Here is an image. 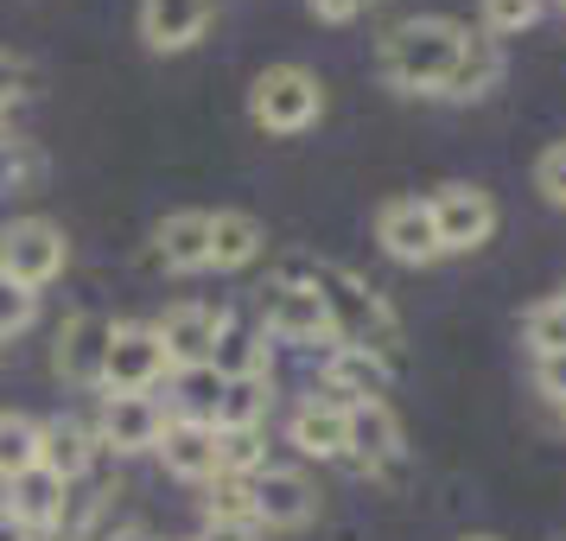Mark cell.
Instances as JSON below:
<instances>
[{"label":"cell","mask_w":566,"mask_h":541,"mask_svg":"<svg viewBox=\"0 0 566 541\" xmlns=\"http://www.w3.org/2000/svg\"><path fill=\"white\" fill-rule=\"evenodd\" d=\"M281 281H300V287H312V293L325 300V319H332V332L344 337V351L395 357L401 325H395V312H388L357 274H344V268H332V261H286Z\"/></svg>","instance_id":"1"},{"label":"cell","mask_w":566,"mask_h":541,"mask_svg":"<svg viewBox=\"0 0 566 541\" xmlns=\"http://www.w3.org/2000/svg\"><path fill=\"white\" fill-rule=\"evenodd\" d=\"M464 39L471 32L459 20H401L382 39V77L395 90H446L464 58Z\"/></svg>","instance_id":"2"},{"label":"cell","mask_w":566,"mask_h":541,"mask_svg":"<svg viewBox=\"0 0 566 541\" xmlns=\"http://www.w3.org/2000/svg\"><path fill=\"white\" fill-rule=\"evenodd\" d=\"M318 108H325V90H318V77L300 71V64H274V71H261L255 90H249V115H255V128H268V134L312 128Z\"/></svg>","instance_id":"3"},{"label":"cell","mask_w":566,"mask_h":541,"mask_svg":"<svg viewBox=\"0 0 566 541\" xmlns=\"http://www.w3.org/2000/svg\"><path fill=\"white\" fill-rule=\"evenodd\" d=\"M64 261H71V242H64V230L45 223V217H20V223L0 230V274H13V281L32 287V293L45 281H57Z\"/></svg>","instance_id":"4"},{"label":"cell","mask_w":566,"mask_h":541,"mask_svg":"<svg viewBox=\"0 0 566 541\" xmlns=\"http://www.w3.org/2000/svg\"><path fill=\"white\" fill-rule=\"evenodd\" d=\"M312 510H318V490H312L306 471L261 465L255 478H249V516H255V529H300V522H312Z\"/></svg>","instance_id":"5"},{"label":"cell","mask_w":566,"mask_h":541,"mask_svg":"<svg viewBox=\"0 0 566 541\" xmlns=\"http://www.w3.org/2000/svg\"><path fill=\"white\" fill-rule=\"evenodd\" d=\"M166 370L172 363H166V344H159L154 325H115V344H108V363H103L108 395H147Z\"/></svg>","instance_id":"6"},{"label":"cell","mask_w":566,"mask_h":541,"mask_svg":"<svg viewBox=\"0 0 566 541\" xmlns=\"http://www.w3.org/2000/svg\"><path fill=\"white\" fill-rule=\"evenodd\" d=\"M223 325H230V312L223 306H198V300H185V306H172L166 319H159L154 332H159V344H166V363H172V370H191V363L217 357Z\"/></svg>","instance_id":"7"},{"label":"cell","mask_w":566,"mask_h":541,"mask_svg":"<svg viewBox=\"0 0 566 541\" xmlns=\"http://www.w3.org/2000/svg\"><path fill=\"white\" fill-rule=\"evenodd\" d=\"M427 210H433L439 249H478L496 230V205H490V191H478V185H439V198Z\"/></svg>","instance_id":"8"},{"label":"cell","mask_w":566,"mask_h":541,"mask_svg":"<svg viewBox=\"0 0 566 541\" xmlns=\"http://www.w3.org/2000/svg\"><path fill=\"white\" fill-rule=\"evenodd\" d=\"M108 344H115V319H103V312H77V319H64L57 351H52L57 376H64V383H103Z\"/></svg>","instance_id":"9"},{"label":"cell","mask_w":566,"mask_h":541,"mask_svg":"<svg viewBox=\"0 0 566 541\" xmlns=\"http://www.w3.org/2000/svg\"><path fill=\"white\" fill-rule=\"evenodd\" d=\"M261 312H268V332L281 337V344H318V337H332L325 300H318L312 287H300V281L268 287V300H261Z\"/></svg>","instance_id":"10"},{"label":"cell","mask_w":566,"mask_h":541,"mask_svg":"<svg viewBox=\"0 0 566 541\" xmlns=\"http://www.w3.org/2000/svg\"><path fill=\"white\" fill-rule=\"evenodd\" d=\"M159 434H166V414H159L154 395H108L103 402V434H96V446H115V452H154Z\"/></svg>","instance_id":"11"},{"label":"cell","mask_w":566,"mask_h":541,"mask_svg":"<svg viewBox=\"0 0 566 541\" xmlns=\"http://www.w3.org/2000/svg\"><path fill=\"white\" fill-rule=\"evenodd\" d=\"M376 242H382L395 261H433L439 256L433 210L420 205V198H395V205H382V217H376Z\"/></svg>","instance_id":"12"},{"label":"cell","mask_w":566,"mask_h":541,"mask_svg":"<svg viewBox=\"0 0 566 541\" xmlns=\"http://www.w3.org/2000/svg\"><path fill=\"white\" fill-rule=\"evenodd\" d=\"M154 452L185 485H210L217 478V427H205V420H166V434H159Z\"/></svg>","instance_id":"13"},{"label":"cell","mask_w":566,"mask_h":541,"mask_svg":"<svg viewBox=\"0 0 566 541\" xmlns=\"http://www.w3.org/2000/svg\"><path fill=\"white\" fill-rule=\"evenodd\" d=\"M210 27V0H140V39L154 52H185Z\"/></svg>","instance_id":"14"},{"label":"cell","mask_w":566,"mask_h":541,"mask_svg":"<svg viewBox=\"0 0 566 541\" xmlns=\"http://www.w3.org/2000/svg\"><path fill=\"white\" fill-rule=\"evenodd\" d=\"M64 510H71V485L52 478L45 465H32V471H20V478L7 485V516H20L32 535H39V529H57Z\"/></svg>","instance_id":"15"},{"label":"cell","mask_w":566,"mask_h":541,"mask_svg":"<svg viewBox=\"0 0 566 541\" xmlns=\"http://www.w3.org/2000/svg\"><path fill=\"white\" fill-rule=\"evenodd\" d=\"M344 452H357L363 465H382L401 452V427L388 402H344Z\"/></svg>","instance_id":"16"},{"label":"cell","mask_w":566,"mask_h":541,"mask_svg":"<svg viewBox=\"0 0 566 541\" xmlns=\"http://www.w3.org/2000/svg\"><path fill=\"white\" fill-rule=\"evenodd\" d=\"M154 249L172 274H191V268H210V217L205 210H172L154 230Z\"/></svg>","instance_id":"17"},{"label":"cell","mask_w":566,"mask_h":541,"mask_svg":"<svg viewBox=\"0 0 566 541\" xmlns=\"http://www.w3.org/2000/svg\"><path fill=\"white\" fill-rule=\"evenodd\" d=\"M90 459H96V434L83 427V420H45L39 427V465L52 471V478H83L90 471Z\"/></svg>","instance_id":"18"},{"label":"cell","mask_w":566,"mask_h":541,"mask_svg":"<svg viewBox=\"0 0 566 541\" xmlns=\"http://www.w3.org/2000/svg\"><path fill=\"white\" fill-rule=\"evenodd\" d=\"M261 249H268V230L249 210H217L210 217V268H249Z\"/></svg>","instance_id":"19"},{"label":"cell","mask_w":566,"mask_h":541,"mask_svg":"<svg viewBox=\"0 0 566 541\" xmlns=\"http://www.w3.org/2000/svg\"><path fill=\"white\" fill-rule=\"evenodd\" d=\"M293 446L306 452V459H337L344 452V408L337 402H306V408L293 414Z\"/></svg>","instance_id":"20"},{"label":"cell","mask_w":566,"mask_h":541,"mask_svg":"<svg viewBox=\"0 0 566 541\" xmlns=\"http://www.w3.org/2000/svg\"><path fill=\"white\" fill-rule=\"evenodd\" d=\"M223 370L217 363H191V370H172V395H179V420H205L217 427V402H223Z\"/></svg>","instance_id":"21"},{"label":"cell","mask_w":566,"mask_h":541,"mask_svg":"<svg viewBox=\"0 0 566 541\" xmlns=\"http://www.w3.org/2000/svg\"><path fill=\"white\" fill-rule=\"evenodd\" d=\"M496 77H503V52H496L490 39H464L459 71L446 77V90H439V96H484Z\"/></svg>","instance_id":"22"},{"label":"cell","mask_w":566,"mask_h":541,"mask_svg":"<svg viewBox=\"0 0 566 541\" xmlns=\"http://www.w3.org/2000/svg\"><path fill=\"white\" fill-rule=\"evenodd\" d=\"M261 414H268V376H230L223 383V402H217V434L261 427Z\"/></svg>","instance_id":"23"},{"label":"cell","mask_w":566,"mask_h":541,"mask_svg":"<svg viewBox=\"0 0 566 541\" xmlns=\"http://www.w3.org/2000/svg\"><path fill=\"white\" fill-rule=\"evenodd\" d=\"M39 465V420L32 414H0V485Z\"/></svg>","instance_id":"24"},{"label":"cell","mask_w":566,"mask_h":541,"mask_svg":"<svg viewBox=\"0 0 566 541\" xmlns=\"http://www.w3.org/2000/svg\"><path fill=\"white\" fill-rule=\"evenodd\" d=\"M261 465H268L261 427H230V434H217V478H255Z\"/></svg>","instance_id":"25"},{"label":"cell","mask_w":566,"mask_h":541,"mask_svg":"<svg viewBox=\"0 0 566 541\" xmlns=\"http://www.w3.org/2000/svg\"><path fill=\"white\" fill-rule=\"evenodd\" d=\"M382 357H369V351H337L332 357V383L357 402H382Z\"/></svg>","instance_id":"26"},{"label":"cell","mask_w":566,"mask_h":541,"mask_svg":"<svg viewBox=\"0 0 566 541\" xmlns=\"http://www.w3.org/2000/svg\"><path fill=\"white\" fill-rule=\"evenodd\" d=\"M45 179V154L32 141H0V191H32Z\"/></svg>","instance_id":"27"},{"label":"cell","mask_w":566,"mask_h":541,"mask_svg":"<svg viewBox=\"0 0 566 541\" xmlns=\"http://www.w3.org/2000/svg\"><path fill=\"white\" fill-rule=\"evenodd\" d=\"M528 344L541 357H566V300H541L528 312Z\"/></svg>","instance_id":"28"},{"label":"cell","mask_w":566,"mask_h":541,"mask_svg":"<svg viewBox=\"0 0 566 541\" xmlns=\"http://www.w3.org/2000/svg\"><path fill=\"white\" fill-rule=\"evenodd\" d=\"M39 319V293L20 287L13 274H0V337H20Z\"/></svg>","instance_id":"29"},{"label":"cell","mask_w":566,"mask_h":541,"mask_svg":"<svg viewBox=\"0 0 566 541\" xmlns=\"http://www.w3.org/2000/svg\"><path fill=\"white\" fill-rule=\"evenodd\" d=\"M535 13H541V0H484L490 32H522V27H535Z\"/></svg>","instance_id":"30"},{"label":"cell","mask_w":566,"mask_h":541,"mask_svg":"<svg viewBox=\"0 0 566 541\" xmlns=\"http://www.w3.org/2000/svg\"><path fill=\"white\" fill-rule=\"evenodd\" d=\"M535 185L547 191V198H554V205H566V141H560V147H547V154H541Z\"/></svg>","instance_id":"31"},{"label":"cell","mask_w":566,"mask_h":541,"mask_svg":"<svg viewBox=\"0 0 566 541\" xmlns=\"http://www.w3.org/2000/svg\"><path fill=\"white\" fill-rule=\"evenodd\" d=\"M198 541H261V529L249 522V516H210Z\"/></svg>","instance_id":"32"},{"label":"cell","mask_w":566,"mask_h":541,"mask_svg":"<svg viewBox=\"0 0 566 541\" xmlns=\"http://www.w3.org/2000/svg\"><path fill=\"white\" fill-rule=\"evenodd\" d=\"M27 77H32V71L20 64V58H7V52H0V108H7L13 96H20V90H27Z\"/></svg>","instance_id":"33"},{"label":"cell","mask_w":566,"mask_h":541,"mask_svg":"<svg viewBox=\"0 0 566 541\" xmlns=\"http://www.w3.org/2000/svg\"><path fill=\"white\" fill-rule=\"evenodd\" d=\"M312 13H318V20H332V27H344V20H357L363 7H369V0H306Z\"/></svg>","instance_id":"34"},{"label":"cell","mask_w":566,"mask_h":541,"mask_svg":"<svg viewBox=\"0 0 566 541\" xmlns=\"http://www.w3.org/2000/svg\"><path fill=\"white\" fill-rule=\"evenodd\" d=\"M541 388L566 402V357H541Z\"/></svg>","instance_id":"35"},{"label":"cell","mask_w":566,"mask_h":541,"mask_svg":"<svg viewBox=\"0 0 566 541\" xmlns=\"http://www.w3.org/2000/svg\"><path fill=\"white\" fill-rule=\"evenodd\" d=\"M0 541H39V535H32V529L20 522V516H7V510H0Z\"/></svg>","instance_id":"36"},{"label":"cell","mask_w":566,"mask_h":541,"mask_svg":"<svg viewBox=\"0 0 566 541\" xmlns=\"http://www.w3.org/2000/svg\"><path fill=\"white\" fill-rule=\"evenodd\" d=\"M108 541H154V535H147V529H115Z\"/></svg>","instance_id":"37"},{"label":"cell","mask_w":566,"mask_h":541,"mask_svg":"<svg viewBox=\"0 0 566 541\" xmlns=\"http://www.w3.org/2000/svg\"><path fill=\"white\" fill-rule=\"evenodd\" d=\"M0 141H7V108H0Z\"/></svg>","instance_id":"38"},{"label":"cell","mask_w":566,"mask_h":541,"mask_svg":"<svg viewBox=\"0 0 566 541\" xmlns=\"http://www.w3.org/2000/svg\"><path fill=\"white\" fill-rule=\"evenodd\" d=\"M464 541H496V535H464Z\"/></svg>","instance_id":"39"},{"label":"cell","mask_w":566,"mask_h":541,"mask_svg":"<svg viewBox=\"0 0 566 541\" xmlns=\"http://www.w3.org/2000/svg\"><path fill=\"white\" fill-rule=\"evenodd\" d=\"M560 541H566V535H560Z\"/></svg>","instance_id":"40"}]
</instances>
